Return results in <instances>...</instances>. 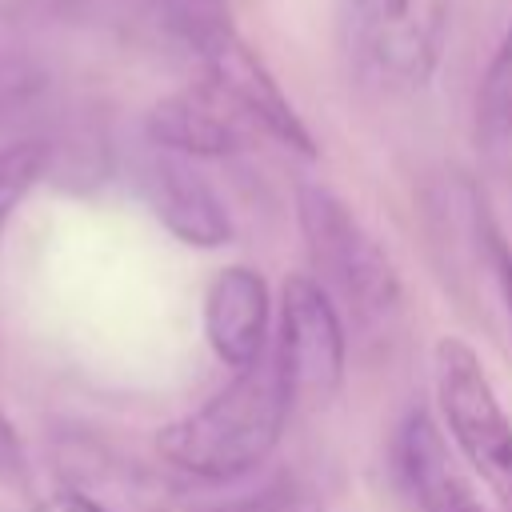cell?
<instances>
[{
    "mask_svg": "<svg viewBox=\"0 0 512 512\" xmlns=\"http://www.w3.org/2000/svg\"><path fill=\"white\" fill-rule=\"evenodd\" d=\"M48 168V144L44 140H12L0 148V236L20 208V200L32 192V184Z\"/></svg>",
    "mask_w": 512,
    "mask_h": 512,
    "instance_id": "cell-11",
    "label": "cell"
},
{
    "mask_svg": "<svg viewBox=\"0 0 512 512\" xmlns=\"http://www.w3.org/2000/svg\"><path fill=\"white\" fill-rule=\"evenodd\" d=\"M200 512H324V500L316 496V488L300 484V480H276L252 496L240 500H224Z\"/></svg>",
    "mask_w": 512,
    "mask_h": 512,
    "instance_id": "cell-12",
    "label": "cell"
},
{
    "mask_svg": "<svg viewBox=\"0 0 512 512\" xmlns=\"http://www.w3.org/2000/svg\"><path fill=\"white\" fill-rule=\"evenodd\" d=\"M272 352L292 384V396L328 400L344 384V360H348L344 320L332 296L308 272L284 280L280 332Z\"/></svg>",
    "mask_w": 512,
    "mask_h": 512,
    "instance_id": "cell-6",
    "label": "cell"
},
{
    "mask_svg": "<svg viewBox=\"0 0 512 512\" xmlns=\"http://www.w3.org/2000/svg\"><path fill=\"white\" fill-rule=\"evenodd\" d=\"M156 16L160 28L204 68V80L228 92L268 140L300 156H316L312 132L280 92L264 56L240 36L228 0H156Z\"/></svg>",
    "mask_w": 512,
    "mask_h": 512,
    "instance_id": "cell-2",
    "label": "cell"
},
{
    "mask_svg": "<svg viewBox=\"0 0 512 512\" xmlns=\"http://www.w3.org/2000/svg\"><path fill=\"white\" fill-rule=\"evenodd\" d=\"M484 244H488V260H492V272H496L504 308H508V316H512V248L504 244V236H500L488 220H484Z\"/></svg>",
    "mask_w": 512,
    "mask_h": 512,
    "instance_id": "cell-14",
    "label": "cell"
},
{
    "mask_svg": "<svg viewBox=\"0 0 512 512\" xmlns=\"http://www.w3.org/2000/svg\"><path fill=\"white\" fill-rule=\"evenodd\" d=\"M32 512H112V508H104L96 496H88L80 488H56V492L40 496L32 504Z\"/></svg>",
    "mask_w": 512,
    "mask_h": 512,
    "instance_id": "cell-16",
    "label": "cell"
},
{
    "mask_svg": "<svg viewBox=\"0 0 512 512\" xmlns=\"http://www.w3.org/2000/svg\"><path fill=\"white\" fill-rule=\"evenodd\" d=\"M140 188H144L152 216L176 240H184L192 248L232 244V236H236L232 212H228L224 196L212 188V180L196 168V160L152 148V156L140 168Z\"/></svg>",
    "mask_w": 512,
    "mask_h": 512,
    "instance_id": "cell-8",
    "label": "cell"
},
{
    "mask_svg": "<svg viewBox=\"0 0 512 512\" xmlns=\"http://www.w3.org/2000/svg\"><path fill=\"white\" fill-rule=\"evenodd\" d=\"M24 464H28V460H24V448H20V440H16V428H12V420H8L4 408H0V480H4V484H20V480L28 476Z\"/></svg>",
    "mask_w": 512,
    "mask_h": 512,
    "instance_id": "cell-15",
    "label": "cell"
},
{
    "mask_svg": "<svg viewBox=\"0 0 512 512\" xmlns=\"http://www.w3.org/2000/svg\"><path fill=\"white\" fill-rule=\"evenodd\" d=\"M268 284L256 268L232 264L204 292V340L232 372L252 368L268 348Z\"/></svg>",
    "mask_w": 512,
    "mask_h": 512,
    "instance_id": "cell-9",
    "label": "cell"
},
{
    "mask_svg": "<svg viewBox=\"0 0 512 512\" xmlns=\"http://www.w3.org/2000/svg\"><path fill=\"white\" fill-rule=\"evenodd\" d=\"M432 384L460 460L488 488L496 512H512V416L504 412L476 348L460 336H440L432 348Z\"/></svg>",
    "mask_w": 512,
    "mask_h": 512,
    "instance_id": "cell-4",
    "label": "cell"
},
{
    "mask_svg": "<svg viewBox=\"0 0 512 512\" xmlns=\"http://www.w3.org/2000/svg\"><path fill=\"white\" fill-rule=\"evenodd\" d=\"M448 0H352L360 60L392 88H424L444 56Z\"/></svg>",
    "mask_w": 512,
    "mask_h": 512,
    "instance_id": "cell-5",
    "label": "cell"
},
{
    "mask_svg": "<svg viewBox=\"0 0 512 512\" xmlns=\"http://www.w3.org/2000/svg\"><path fill=\"white\" fill-rule=\"evenodd\" d=\"M472 512H488V508H484V504H480V508H472Z\"/></svg>",
    "mask_w": 512,
    "mask_h": 512,
    "instance_id": "cell-17",
    "label": "cell"
},
{
    "mask_svg": "<svg viewBox=\"0 0 512 512\" xmlns=\"http://www.w3.org/2000/svg\"><path fill=\"white\" fill-rule=\"evenodd\" d=\"M144 132L152 148L176 152L184 160H224L248 152L256 136H264L248 112L212 80H196L160 96L144 116Z\"/></svg>",
    "mask_w": 512,
    "mask_h": 512,
    "instance_id": "cell-7",
    "label": "cell"
},
{
    "mask_svg": "<svg viewBox=\"0 0 512 512\" xmlns=\"http://www.w3.org/2000/svg\"><path fill=\"white\" fill-rule=\"evenodd\" d=\"M296 220L312 280L344 308L360 328H380L400 308V276L376 236L356 220V212L324 184H300Z\"/></svg>",
    "mask_w": 512,
    "mask_h": 512,
    "instance_id": "cell-3",
    "label": "cell"
},
{
    "mask_svg": "<svg viewBox=\"0 0 512 512\" xmlns=\"http://www.w3.org/2000/svg\"><path fill=\"white\" fill-rule=\"evenodd\" d=\"M288 408L292 384L276 352H264L252 368L236 372V380L224 384L212 400L164 424L156 432V452L188 476L236 480L276 452Z\"/></svg>",
    "mask_w": 512,
    "mask_h": 512,
    "instance_id": "cell-1",
    "label": "cell"
},
{
    "mask_svg": "<svg viewBox=\"0 0 512 512\" xmlns=\"http://www.w3.org/2000/svg\"><path fill=\"white\" fill-rule=\"evenodd\" d=\"M476 144L488 160L512 164V28L496 44L476 88Z\"/></svg>",
    "mask_w": 512,
    "mask_h": 512,
    "instance_id": "cell-10",
    "label": "cell"
},
{
    "mask_svg": "<svg viewBox=\"0 0 512 512\" xmlns=\"http://www.w3.org/2000/svg\"><path fill=\"white\" fill-rule=\"evenodd\" d=\"M40 88H44V76L32 64L0 60V124H8L16 112H24Z\"/></svg>",
    "mask_w": 512,
    "mask_h": 512,
    "instance_id": "cell-13",
    "label": "cell"
}]
</instances>
